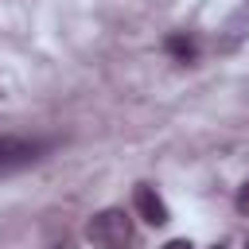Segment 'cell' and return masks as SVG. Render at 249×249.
Returning a JSON list of instances; mask_svg holds the SVG:
<instances>
[{
  "label": "cell",
  "mask_w": 249,
  "mask_h": 249,
  "mask_svg": "<svg viewBox=\"0 0 249 249\" xmlns=\"http://www.w3.org/2000/svg\"><path fill=\"white\" fill-rule=\"evenodd\" d=\"M86 237H89L97 249H113V245L132 241V222H128L124 210L109 206V210H101V214H93V218L86 222Z\"/></svg>",
  "instance_id": "6da1fadb"
},
{
  "label": "cell",
  "mask_w": 249,
  "mask_h": 249,
  "mask_svg": "<svg viewBox=\"0 0 249 249\" xmlns=\"http://www.w3.org/2000/svg\"><path fill=\"white\" fill-rule=\"evenodd\" d=\"M43 152V144L35 140H23V136H0V171H16V167H27L35 163Z\"/></svg>",
  "instance_id": "7a4b0ae2"
},
{
  "label": "cell",
  "mask_w": 249,
  "mask_h": 249,
  "mask_svg": "<svg viewBox=\"0 0 249 249\" xmlns=\"http://www.w3.org/2000/svg\"><path fill=\"white\" fill-rule=\"evenodd\" d=\"M136 210H140V218H144L148 226H167V222H171L167 202H163V198L156 195V187H148V183L136 187Z\"/></svg>",
  "instance_id": "3957f363"
},
{
  "label": "cell",
  "mask_w": 249,
  "mask_h": 249,
  "mask_svg": "<svg viewBox=\"0 0 249 249\" xmlns=\"http://www.w3.org/2000/svg\"><path fill=\"white\" fill-rule=\"evenodd\" d=\"M245 35H249V0L226 19V39H222V43H226V47H237Z\"/></svg>",
  "instance_id": "277c9868"
},
{
  "label": "cell",
  "mask_w": 249,
  "mask_h": 249,
  "mask_svg": "<svg viewBox=\"0 0 249 249\" xmlns=\"http://www.w3.org/2000/svg\"><path fill=\"white\" fill-rule=\"evenodd\" d=\"M163 51H167V54H171L175 62H191L198 47H195V39H191L187 31H175V35H167V43H163Z\"/></svg>",
  "instance_id": "5b68a950"
},
{
  "label": "cell",
  "mask_w": 249,
  "mask_h": 249,
  "mask_svg": "<svg viewBox=\"0 0 249 249\" xmlns=\"http://www.w3.org/2000/svg\"><path fill=\"white\" fill-rule=\"evenodd\" d=\"M237 210H241V214L249 218V179H245V183L237 187Z\"/></svg>",
  "instance_id": "8992f818"
},
{
  "label": "cell",
  "mask_w": 249,
  "mask_h": 249,
  "mask_svg": "<svg viewBox=\"0 0 249 249\" xmlns=\"http://www.w3.org/2000/svg\"><path fill=\"white\" fill-rule=\"evenodd\" d=\"M163 249H195V245H191V241H187V237H175V241H167V245H163Z\"/></svg>",
  "instance_id": "52a82bcc"
},
{
  "label": "cell",
  "mask_w": 249,
  "mask_h": 249,
  "mask_svg": "<svg viewBox=\"0 0 249 249\" xmlns=\"http://www.w3.org/2000/svg\"><path fill=\"white\" fill-rule=\"evenodd\" d=\"M47 249H74V241H66V237H62V241H51Z\"/></svg>",
  "instance_id": "ba28073f"
},
{
  "label": "cell",
  "mask_w": 249,
  "mask_h": 249,
  "mask_svg": "<svg viewBox=\"0 0 249 249\" xmlns=\"http://www.w3.org/2000/svg\"><path fill=\"white\" fill-rule=\"evenodd\" d=\"M113 249H136V241H124V245H113Z\"/></svg>",
  "instance_id": "9c48e42d"
},
{
  "label": "cell",
  "mask_w": 249,
  "mask_h": 249,
  "mask_svg": "<svg viewBox=\"0 0 249 249\" xmlns=\"http://www.w3.org/2000/svg\"><path fill=\"white\" fill-rule=\"evenodd\" d=\"M210 249H226V245H210Z\"/></svg>",
  "instance_id": "30bf717a"
},
{
  "label": "cell",
  "mask_w": 249,
  "mask_h": 249,
  "mask_svg": "<svg viewBox=\"0 0 249 249\" xmlns=\"http://www.w3.org/2000/svg\"><path fill=\"white\" fill-rule=\"evenodd\" d=\"M245 249H249V237H245Z\"/></svg>",
  "instance_id": "8fae6325"
}]
</instances>
